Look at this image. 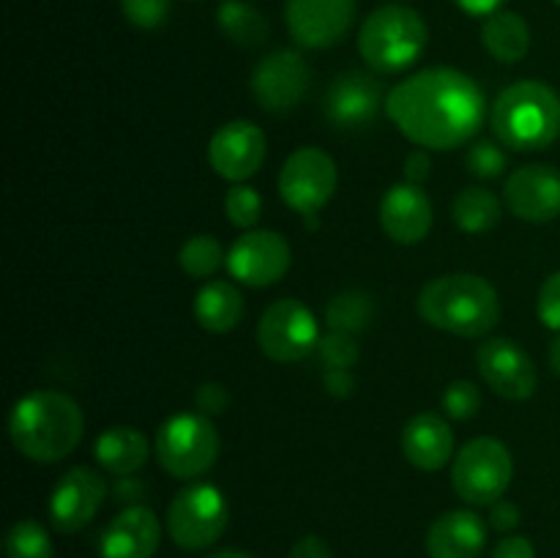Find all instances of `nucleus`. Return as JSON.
I'll list each match as a JSON object with an SVG mask.
<instances>
[{
  "label": "nucleus",
  "instance_id": "obj_1",
  "mask_svg": "<svg viewBox=\"0 0 560 558\" xmlns=\"http://www.w3.org/2000/svg\"><path fill=\"white\" fill-rule=\"evenodd\" d=\"M386 115L413 146L454 151L479 135L487 115L485 91L452 66H432L388 91Z\"/></svg>",
  "mask_w": 560,
  "mask_h": 558
},
{
  "label": "nucleus",
  "instance_id": "obj_2",
  "mask_svg": "<svg viewBox=\"0 0 560 558\" xmlns=\"http://www.w3.org/2000/svg\"><path fill=\"white\" fill-rule=\"evenodd\" d=\"M85 435V414L80 403L63 392L38 388L14 403L9 416V438L22 457L33 463H60L80 446Z\"/></svg>",
  "mask_w": 560,
  "mask_h": 558
},
{
  "label": "nucleus",
  "instance_id": "obj_3",
  "mask_svg": "<svg viewBox=\"0 0 560 558\" xmlns=\"http://www.w3.org/2000/svg\"><path fill=\"white\" fill-rule=\"evenodd\" d=\"M419 315L454 337H487L501 323L498 290L479 274H443L421 288Z\"/></svg>",
  "mask_w": 560,
  "mask_h": 558
},
{
  "label": "nucleus",
  "instance_id": "obj_4",
  "mask_svg": "<svg viewBox=\"0 0 560 558\" xmlns=\"http://www.w3.org/2000/svg\"><path fill=\"white\" fill-rule=\"evenodd\" d=\"M490 120L512 151H545L560 137V96L547 82L520 80L498 93Z\"/></svg>",
  "mask_w": 560,
  "mask_h": 558
},
{
  "label": "nucleus",
  "instance_id": "obj_5",
  "mask_svg": "<svg viewBox=\"0 0 560 558\" xmlns=\"http://www.w3.org/2000/svg\"><path fill=\"white\" fill-rule=\"evenodd\" d=\"M427 31L424 16L408 5H381L364 20L359 31V53L366 66L381 74H399L424 55Z\"/></svg>",
  "mask_w": 560,
  "mask_h": 558
},
{
  "label": "nucleus",
  "instance_id": "obj_6",
  "mask_svg": "<svg viewBox=\"0 0 560 558\" xmlns=\"http://www.w3.org/2000/svg\"><path fill=\"white\" fill-rule=\"evenodd\" d=\"M153 452L173 479L197 481L217 465L222 441L208 416L175 414L159 427Z\"/></svg>",
  "mask_w": 560,
  "mask_h": 558
},
{
  "label": "nucleus",
  "instance_id": "obj_7",
  "mask_svg": "<svg viewBox=\"0 0 560 558\" xmlns=\"http://www.w3.org/2000/svg\"><path fill=\"white\" fill-rule=\"evenodd\" d=\"M167 536L186 553H202L217 545L230 523V503L211 481H191L175 492L167 507Z\"/></svg>",
  "mask_w": 560,
  "mask_h": 558
},
{
  "label": "nucleus",
  "instance_id": "obj_8",
  "mask_svg": "<svg viewBox=\"0 0 560 558\" xmlns=\"http://www.w3.org/2000/svg\"><path fill=\"white\" fill-rule=\"evenodd\" d=\"M514 476L512 452L490 435L465 443L452 463V487L470 507H492L506 496Z\"/></svg>",
  "mask_w": 560,
  "mask_h": 558
},
{
  "label": "nucleus",
  "instance_id": "obj_9",
  "mask_svg": "<svg viewBox=\"0 0 560 558\" xmlns=\"http://www.w3.org/2000/svg\"><path fill=\"white\" fill-rule=\"evenodd\" d=\"M320 342L317 317L304 301L279 299L266 306L257 321V345L277 364L304 361Z\"/></svg>",
  "mask_w": 560,
  "mask_h": 558
},
{
  "label": "nucleus",
  "instance_id": "obj_10",
  "mask_svg": "<svg viewBox=\"0 0 560 558\" xmlns=\"http://www.w3.org/2000/svg\"><path fill=\"white\" fill-rule=\"evenodd\" d=\"M339 184L337 162L323 148H295L279 170V197L301 217H315L334 197Z\"/></svg>",
  "mask_w": 560,
  "mask_h": 558
},
{
  "label": "nucleus",
  "instance_id": "obj_11",
  "mask_svg": "<svg viewBox=\"0 0 560 558\" xmlns=\"http://www.w3.org/2000/svg\"><path fill=\"white\" fill-rule=\"evenodd\" d=\"M476 370L498 397L512 399V403L530 399L539 386V372H536L534 359L514 339L506 337H492L479 345Z\"/></svg>",
  "mask_w": 560,
  "mask_h": 558
},
{
  "label": "nucleus",
  "instance_id": "obj_12",
  "mask_svg": "<svg viewBox=\"0 0 560 558\" xmlns=\"http://www.w3.org/2000/svg\"><path fill=\"white\" fill-rule=\"evenodd\" d=\"M312 71L301 53L295 49H277L266 55L252 71V96L257 98L266 113L284 115L301 104L310 91Z\"/></svg>",
  "mask_w": 560,
  "mask_h": 558
},
{
  "label": "nucleus",
  "instance_id": "obj_13",
  "mask_svg": "<svg viewBox=\"0 0 560 558\" xmlns=\"http://www.w3.org/2000/svg\"><path fill=\"white\" fill-rule=\"evenodd\" d=\"M266 131L255 120H230L213 131L208 142V162L219 178L244 184L266 162Z\"/></svg>",
  "mask_w": 560,
  "mask_h": 558
},
{
  "label": "nucleus",
  "instance_id": "obj_14",
  "mask_svg": "<svg viewBox=\"0 0 560 558\" xmlns=\"http://www.w3.org/2000/svg\"><path fill=\"white\" fill-rule=\"evenodd\" d=\"M290 244L277 230H246L228 252V271L249 288H271L288 274Z\"/></svg>",
  "mask_w": 560,
  "mask_h": 558
},
{
  "label": "nucleus",
  "instance_id": "obj_15",
  "mask_svg": "<svg viewBox=\"0 0 560 558\" xmlns=\"http://www.w3.org/2000/svg\"><path fill=\"white\" fill-rule=\"evenodd\" d=\"M104 501H107L104 476L88 465H74L55 481L49 496V520L60 534H77L91 525Z\"/></svg>",
  "mask_w": 560,
  "mask_h": 558
},
{
  "label": "nucleus",
  "instance_id": "obj_16",
  "mask_svg": "<svg viewBox=\"0 0 560 558\" xmlns=\"http://www.w3.org/2000/svg\"><path fill=\"white\" fill-rule=\"evenodd\" d=\"M355 20V0H288L284 22L299 47L326 49L342 42Z\"/></svg>",
  "mask_w": 560,
  "mask_h": 558
},
{
  "label": "nucleus",
  "instance_id": "obj_17",
  "mask_svg": "<svg viewBox=\"0 0 560 558\" xmlns=\"http://www.w3.org/2000/svg\"><path fill=\"white\" fill-rule=\"evenodd\" d=\"M503 202L525 222L545 224L560 217V170L552 164H525L503 186Z\"/></svg>",
  "mask_w": 560,
  "mask_h": 558
},
{
  "label": "nucleus",
  "instance_id": "obj_18",
  "mask_svg": "<svg viewBox=\"0 0 560 558\" xmlns=\"http://www.w3.org/2000/svg\"><path fill=\"white\" fill-rule=\"evenodd\" d=\"M323 109L337 129L355 131L375 124L381 109H386V98L375 77L364 71H348V74H339L328 88Z\"/></svg>",
  "mask_w": 560,
  "mask_h": 558
},
{
  "label": "nucleus",
  "instance_id": "obj_19",
  "mask_svg": "<svg viewBox=\"0 0 560 558\" xmlns=\"http://www.w3.org/2000/svg\"><path fill=\"white\" fill-rule=\"evenodd\" d=\"M162 542L156 512L142 503L126 507L109 520L98 539V558H153Z\"/></svg>",
  "mask_w": 560,
  "mask_h": 558
},
{
  "label": "nucleus",
  "instance_id": "obj_20",
  "mask_svg": "<svg viewBox=\"0 0 560 558\" xmlns=\"http://www.w3.org/2000/svg\"><path fill=\"white\" fill-rule=\"evenodd\" d=\"M432 202L427 191L416 184H394L381 200V228L397 244L413 246L430 235L432 230Z\"/></svg>",
  "mask_w": 560,
  "mask_h": 558
},
{
  "label": "nucleus",
  "instance_id": "obj_21",
  "mask_svg": "<svg viewBox=\"0 0 560 558\" xmlns=\"http://www.w3.org/2000/svg\"><path fill=\"white\" fill-rule=\"evenodd\" d=\"M487 545V523L474 509H452L427 531L430 558H479Z\"/></svg>",
  "mask_w": 560,
  "mask_h": 558
},
{
  "label": "nucleus",
  "instance_id": "obj_22",
  "mask_svg": "<svg viewBox=\"0 0 560 558\" xmlns=\"http://www.w3.org/2000/svg\"><path fill=\"white\" fill-rule=\"evenodd\" d=\"M402 454L413 468L441 470L448 460H454L452 425L435 410H421L405 425Z\"/></svg>",
  "mask_w": 560,
  "mask_h": 558
},
{
  "label": "nucleus",
  "instance_id": "obj_23",
  "mask_svg": "<svg viewBox=\"0 0 560 558\" xmlns=\"http://www.w3.org/2000/svg\"><path fill=\"white\" fill-rule=\"evenodd\" d=\"M98 465L113 476H135L151 457V441L137 427H109L93 443Z\"/></svg>",
  "mask_w": 560,
  "mask_h": 558
},
{
  "label": "nucleus",
  "instance_id": "obj_24",
  "mask_svg": "<svg viewBox=\"0 0 560 558\" xmlns=\"http://www.w3.org/2000/svg\"><path fill=\"white\" fill-rule=\"evenodd\" d=\"M195 317L211 334L233 332L244 317V295L228 279H211L197 290Z\"/></svg>",
  "mask_w": 560,
  "mask_h": 558
},
{
  "label": "nucleus",
  "instance_id": "obj_25",
  "mask_svg": "<svg viewBox=\"0 0 560 558\" xmlns=\"http://www.w3.org/2000/svg\"><path fill=\"white\" fill-rule=\"evenodd\" d=\"M481 44L501 63H520L530 49V27L517 11H495L481 25Z\"/></svg>",
  "mask_w": 560,
  "mask_h": 558
},
{
  "label": "nucleus",
  "instance_id": "obj_26",
  "mask_svg": "<svg viewBox=\"0 0 560 558\" xmlns=\"http://www.w3.org/2000/svg\"><path fill=\"white\" fill-rule=\"evenodd\" d=\"M217 25L230 42L246 49L260 47L271 36V25L266 16L246 0H222L217 9Z\"/></svg>",
  "mask_w": 560,
  "mask_h": 558
},
{
  "label": "nucleus",
  "instance_id": "obj_27",
  "mask_svg": "<svg viewBox=\"0 0 560 558\" xmlns=\"http://www.w3.org/2000/svg\"><path fill=\"white\" fill-rule=\"evenodd\" d=\"M503 206L498 195L481 186H468L454 197L452 217L459 230L476 235V233H490L498 222H501Z\"/></svg>",
  "mask_w": 560,
  "mask_h": 558
},
{
  "label": "nucleus",
  "instance_id": "obj_28",
  "mask_svg": "<svg viewBox=\"0 0 560 558\" xmlns=\"http://www.w3.org/2000/svg\"><path fill=\"white\" fill-rule=\"evenodd\" d=\"M375 315V299L364 290H342L334 295L326 306V326L328 332H348L359 334L370 326Z\"/></svg>",
  "mask_w": 560,
  "mask_h": 558
},
{
  "label": "nucleus",
  "instance_id": "obj_29",
  "mask_svg": "<svg viewBox=\"0 0 560 558\" xmlns=\"http://www.w3.org/2000/svg\"><path fill=\"white\" fill-rule=\"evenodd\" d=\"M178 266L184 268L186 277L191 279H211L222 266H228V255H224L222 244L213 235L200 233L191 235L178 252Z\"/></svg>",
  "mask_w": 560,
  "mask_h": 558
},
{
  "label": "nucleus",
  "instance_id": "obj_30",
  "mask_svg": "<svg viewBox=\"0 0 560 558\" xmlns=\"http://www.w3.org/2000/svg\"><path fill=\"white\" fill-rule=\"evenodd\" d=\"M5 558H55L49 531L38 520H16L5 534Z\"/></svg>",
  "mask_w": 560,
  "mask_h": 558
},
{
  "label": "nucleus",
  "instance_id": "obj_31",
  "mask_svg": "<svg viewBox=\"0 0 560 558\" xmlns=\"http://www.w3.org/2000/svg\"><path fill=\"white\" fill-rule=\"evenodd\" d=\"M262 200L260 191L249 184H233L224 195V213H228V222L238 230H252L260 222Z\"/></svg>",
  "mask_w": 560,
  "mask_h": 558
},
{
  "label": "nucleus",
  "instance_id": "obj_32",
  "mask_svg": "<svg viewBox=\"0 0 560 558\" xmlns=\"http://www.w3.org/2000/svg\"><path fill=\"white\" fill-rule=\"evenodd\" d=\"M503 148L506 146H503L501 140H476L474 146L468 148V153H465V167H468V173L481 181L503 175V170H506L509 164V156Z\"/></svg>",
  "mask_w": 560,
  "mask_h": 558
},
{
  "label": "nucleus",
  "instance_id": "obj_33",
  "mask_svg": "<svg viewBox=\"0 0 560 558\" xmlns=\"http://www.w3.org/2000/svg\"><path fill=\"white\" fill-rule=\"evenodd\" d=\"M317 356L326 364V370H350L359 361L361 350L355 342V334L348 332H328L317 342Z\"/></svg>",
  "mask_w": 560,
  "mask_h": 558
},
{
  "label": "nucleus",
  "instance_id": "obj_34",
  "mask_svg": "<svg viewBox=\"0 0 560 558\" xmlns=\"http://www.w3.org/2000/svg\"><path fill=\"white\" fill-rule=\"evenodd\" d=\"M481 388L474 381H452L443 392V410L457 421H468L479 414Z\"/></svg>",
  "mask_w": 560,
  "mask_h": 558
},
{
  "label": "nucleus",
  "instance_id": "obj_35",
  "mask_svg": "<svg viewBox=\"0 0 560 558\" xmlns=\"http://www.w3.org/2000/svg\"><path fill=\"white\" fill-rule=\"evenodd\" d=\"M173 0H120V11L126 20L140 31H156L167 22Z\"/></svg>",
  "mask_w": 560,
  "mask_h": 558
},
{
  "label": "nucleus",
  "instance_id": "obj_36",
  "mask_svg": "<svg viewBox=\"0 0 560 558\" xmlns=\"http://www.w3.org/2000/svg\"><path fill=\"white\" fill-rule=\"evenodd\" d=\"M536 312L539 321L552 332H560V271L550 274L539 290V301H536Z\"/></svg>",
  "mask_w": 560,
  "mask_h": 558
},
{
  "label": "nucleus",
  "instance_id": "obj_37",
  "mask_svg": "<svg viewBox=\"0 0 560 558\" xmlns=\"http://www.w3.org/2000/svg\"><path fill=\"white\" fill-rule=\"evenodd\" d=\"M195 405H197V414L208 416V419H211V416H222L224 410L230 408L228 388L217 381L202 383V386H197L195 392Z\"/></svg>",
  "mask_w": 560,
  "mask_h": 558
},
{
  "label": "nucleus",
  "instance_id": "obj_38",
  "mask_svg": "<svg viewBox=\"0 0 560 558\" xmlns=\"http://www.w3.org/2000/svg\"><path fill=\"white\" fill-rule=\"evenodd\" d=\"M430 173H432L430 151H427V148L416 146L413 151L405 156V181H408V184L421 186L427 178H430Z\"/></svg>",
  "mask_w": 560,
  "mask_h": 558
},
{
  "label": "nucleus",
  "instance_id": "obj_39",
  "mask_svg": "<svg viewBox=\"0 0 560 558\" xmlns=\"http://www.w3.org/2000/svg\"><path fill=\"white\" fill-rule=\"evenodd\" d=\"M520 520H523L520 507L514 501H509V498H501V501H495L490 507V525L495 531H501V534H509V531L517 528Z\"/></svg>",
  "mask_w": 560,
  "mask_h": 558
},
{
  "label": "nucleus",
  "instance_id": "obj_40",
  "mask_svg": "<svg viewBox=\"0 0 560 558\" xmlns=\"http://www.w3.org/2000/svg\"><path fill=\"white\" fill-rule=\"evenodd\" d=\"M492 558H536V547L528 536H503L492 550Z\"/></svg>",
  "mask_w": 560,
  "mask_h": 558
},
{
  "label": "nucleus",
  "instance_id": "obj_41",
  "mask_svg": "<svg viewBox=\"0 0 560 558\" xmlns=\"http://www.w3.org/2000/svg\"><path fill=\"white\" fill-rule=\"evenodd\" d=\"M288 558H334V553L323 536L306 534V536H301L293 547H290Z\"/></svg>",
  "mask_w": 560,
  "mask_h": 558
},
{
  "label": "nucleus",
  "instance_id": "obj_42",
  "mask_svg": "<svg viewBox=\"0 0 560 558\" xmlns=\"http://www.w3.org/2000/svg\"><path fill=\"white\" fill-rule=\"evenodd\" d=\"M323 386H326V392L331 394V397L348 399L350 394L355 392V377L350 370H326V375H323Z\"/></svg>",
  "mask_w": 560,
  "mask_h": 558
},
{
  "label": "nucleus",
  "instance_id": "obj_43",
  "mask_svg": "<svg viewBox=\"0 0 560 558\" xmlns=\"http://www.w3.org/2000/svg\"><path fill=\"white\" fill-rule=\"evenodd\" d=\"M454 3L470 16H490L495 11H501L509 0H454Z\"/></svg>",
  "mask_w": 560,
  "mask_h": 558
},
{
  "label": "nucleus",
  "instance_id": "obj_44",
  "mask_svg": "<svg viewBox=\"0 0 560 558\" xmlns=\"http://www.w3.org/2000/svg\"><path fill=\"white\" fill-rule=\"evenodd\" d=\"M118 487H115V496L118 501H137L142 496V485L135 479V476H118Z\"/></svg>",
  "mask_w": 560,
  "mask_h": 558
},
{
  "label": "nucleus",
  "instance_id": "obj_45",
  "mask_svg": "<svg viewBox=\"0 0 560 558\" xmlns=\"http://www.w3.org/2000/svg\"><path fill=\"white\" fill-rule=\"evenodd\" d=\"M550 367H552V372H556V375L560 377V332L550 345Z\"/></svg>",
  "mask_w": 560,
  "mask_h": 558
},
{
  "label": "nucleus",
  "instance_id": "obj_46",
  "mask_svg": "<svg viewBox=\"0 0 560 558\" xmlns=\"http://www.w3.org/2000/svg\"><path fill=\"white\" fill-rule=\"evenodd\" d=\"M202 558H255V556L244 550H219V553H208V556Z\"/></svg>",
  "mask_w": 560,
  "mask_h": 558
},
{
  "label": "nucleus",
  "instance_id": "obj_47",
  "mask_svg": "<svg viewBox=\"0 0 560 558\" xmlns=\"http://www.w3.org/2000/svg\"><path fill=\"white\" fill-rule=\"evenodd\" d=\"M552 3H558V5H560V0H552Z\"/></svg>",
  "mask_w": 560,
  "mask_h": 558
}]
</instances>
